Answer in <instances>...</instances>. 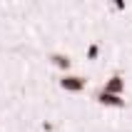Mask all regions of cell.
<instances>
[{
	"mask_svg": "<svg viewBox=\"0 0 132 132\" xmlns=\"http://www.w3.org/2000/svg\"><path fill=\"white\" fill-rule=\"evenodd\" d=\"M60 87L67 90V92H80L85 90V77H75V75H65L60 80Z\"/></svg>",
	"mask_w": 132,
	"mask_h": 132,
	"instance_id": "6da1fadb",
	"label": "cell"
},
{
	"mask_svg": "<svg viewBox=\"0 0 132 132\" xmlns=\"http://www.w3.org/2000/svg\"><path fill=\"white\" fill-rule=\"evenodd\" d=\"M100 105H110V107H125V100L120 95H107V92H97V97H95Z\"/></svg>",
	"mask_w": 132,
	"mask_h": 132,
	"instance_id": "7a4b0ae2",
	"label": "cell"
},
{
	"mask_svg": "<svg viewBox=\"0 0 132 132\" xmlns=\"http://www.w3.org/2000/svg\"><path fill=\"white\" fill-rule=\"evenodd\" d=\"M122 90H125V80H122V77H112V80L105 85L102 92H107V95H120Z\"/></svg>",
	"mask_w": 132,
	"mask_h": 132,
	"instance_id": "3957f363",
	"label": "cell"
},
{
	"mask_svg": "<svg viewBox=\"0 0 132 132\" xmlns=\"http://www.w3.org/2000/svg\"><path fill=\"white\" fill-rule=\"evenodd\" d=\"M50 62H52V65H57L60 70H70V57H67V55L52 52V55H50Z\"/></svg>",
	"mask_w": 132,
	"mask_h": 132,
	"instance_id": "277c9868",
	"label": "cell"
},
{
	"mask_svg": "<svg viewBox=\"0 0 132 132\" xmlns=\"http://www.w3.org/2000/svg\"><path fill=\"white\" fill-rule=\"evenodd\" d=\"M87 57H97V45H90V50H87Z\"/></svg>",
	"mask_w": 132,
	"mask_h": 132,
	"instance_id": "5b68a950",
	"label": "cell"
}]
</instances>
